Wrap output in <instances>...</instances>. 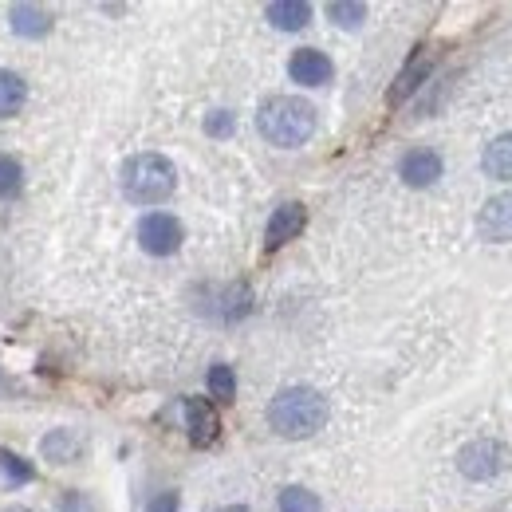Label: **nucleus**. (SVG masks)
<instances>
[{
  "label": "nucleus",
  "instance_id": "obj_1",
  "mask_svg": "<svg viewBox=\"0 0 512 512\" xmlns=\"http://www.w3.org/2000/svg\"><path fill=\"white\" fill-rule=\"evenodd\" d=\"M327 422V398L316 386H284L272 402H268V426L280 438H312Z\"/></svg>",
  "mask_w": 512,
  "mask_h": 512
},
{
  "label": "nucleus",
  "instance_id": "obj_2",
  "mask_svg": "<svg viewBox=\"0 0 512 512\" xmlns=\"http://www.w3.org/2000/svg\"><path fill=\"white\" fill-rule=\"evenodd\" d=\"M256 127L272 146H304L316 134V107L296 95H272L260 103Z\"/></svg>",
  "mask_w": 512,
  "mask_h": 512
},
{
  "label": "nucleus",
  "instance_id": "obj_3",
  "mask_svg": "<svg viewBox=\"0 0 512 512\" xmlns=\"http://www.w3.org/2000/svg\"><path fill=\"white\" fill-rule=\"evenodd\" d=\"M174 186H178V174L162 154H134L123 166V193L134 205H158L174 193Z\"/></svg>",
  "mask_w": 512,
  "mask_h": 512
},
{
  "label": "nucleus",
  "instance_id": "obj_4",
  "mask_svg": "<svg viewBox=\"0 0 512 512\" xmlns=\"http://www.w3.org/2000/svg\"><path fill=\"white\" fill-rule=\"evenodd\" d=\"M138 245L150 256H170L182 249V221L174 213H146L138 221Z\"/></svg>",
  "mask_w": 512,
  "mask_h": 512
},
{
  "label": "nucleus",
  "instance_id": "obj_5",
  "mask_svg": "<svg viewBox=\"0 0 512 512\" xmlns=\"http://www.w3.org/2000/svg\"><path fill=\"white\" fill-rule=\"evenodd\" d=\"M509 465V449L501 442H469V446L457 453V469L469 477V481H493L501 469Z\"/></svg>",
  "mask_w": 512,
  "mask_h": 512
},
{
  "label": "nucleus",
  "instance_id": "obj_6",
  "mask_svg": "<svg viewBox=\"0 0 512 512\" xmlns=\"http://www.w3.org/2000/svg\"><path fill=\"white\" fill-rule=\"evenodd\" d=\"M398 174H402V182L406 186H414V190H422V186H434L438 178H442V154H434V150H410L402 162H398Z\"/></svg>",
  "mask_w": 512,
  "mask_h": 512
},
{
  "label": "nucleus",
  "instance_id": "obj_7",
  "mask_svg": "<svg viewBox=\"0 0 512 512\" xmlns=\"http://www.w3.org/2000/svg\"><path fill=\"white\" fill-rule=\"evenodd\" d=\"M477 229L485 241H512V193H497L485 201Z\"/></svg>",
  "mask_w": 512,
  "mask_h": 512
},
{
  "label": "nucleus",
  "instance_id": "obj_8",
  "mask_svg": "<svg viewBox=\"0 0 512 512\" xmlns=\"http://www.w3.org/2000/svg\"><path fill=\"white\" fill-rule=\"evenodd\" d=\"M304 221H308V213H304V205L300 201H284L272 217H268V229H264V241H268V249H280V245H288L300 229H304Z\"/></svg>",
  "mask_w": 512,
  "mask_h": 512
},
{
  "label": "nucleus",
  "instance_id": "obj_9",
  "mask_svg": "<svg viewBox=\"0 0 512 512\" xmlns=\"http://www.w3.org/2000/svg\"><path fill=\"white\" fill-rule=\"evenodd\" d=\"M288 75L296 79V83H304V87H320L331 79V60L316 52V48H300L292 60H288Z\"/></svg>",
  "mask_w": 512,
  "mask_h": 512
},
{
  "label": "nucleus",
  "instance_id": "obj_10",
  "mask_svg": "<svg viewBox=\"0 0 512 512\" xmlns=\"http://www.w3.org/2000/svg\"><path fill=\"white\" fill-rule=\"evenodd\" d=\"M186 426H190V442L193 446H213L221 422H217V410L205 402V398H186Z\"/></svg>",
  "mask_w": 512,
  "mask_h": 512
},
{
  "label": "nucleus",
  "instance_id": "obj_11",
  "mask_svg": "<svg viewBox=\"0 0 512 512\" xmlns=\"http://www.w3.org/2000/svg\"><path fill=\"white\" fill-rule=\"evenodd\" d=\"M430 75V56H426V48H414V56L406 60V67L398 71V79H394V87H390V103H402V99H410L418 87H422V79Z\"/></svg>",
  "mask_w": 512,
  "mask_h": 512
},
{
  "label": "nucleus",
  "instance_id": "obj_12",
  "mask_svg": "<svg viewBox=\"0 0 512 512\" xmlns=\"http://www.w3.org/2000/svg\"><path fill=\"white\" fill-rule=\"evenodd\" d=\"M481 166H485V174H489V178L512 182V130L509 134H501V138H493V142L485 146Z\"/></svg>",
  "mask_w": 512,
  "mask_h": 512
},
{
  "label": "nucleus",
  "instance_id": "obj_13",
  "mask_svg": "<svg viewBox=\"0 0 512 512\" xmlns=\"http://www.w3.org/2000/svg\"><path fill=\"white\" fill-rule=\"evenodd\" d=\"M264 16H268L280 32H296V28H304V24L312 20V8H308L304 0H276V4L264 8Z\"/></svg>",
  "mask_w": 512,
  "mask_h": 512
},
{
  "label": "nucleus",
  "instance_id": "obj_14",
  "mask_svg": "<svg viewBox=\"0 0 512 512\" xmlns=\"http://www.w3.org/2000/svg\"><path fill=\"white\" fill-rule=\"evenodd\" d=\"M40 453H44L48 461H56V465H67V461H75V457L83 453V438H79L75 430H52V434L40 442Z\"/></svg>",
  "mask_w": 512,
  "mask_h": 512
},
{
  "label": "nucleus",
  "instance_id": "obj_15",
  "mask_svg": "<svg viewBox=\"0 0 512 512\" xmlns=\"http://www.w3.org/2000/svg\"><path fill=\"white\" fill-rule=\"evenodd\" d=\"M8 16H12V28L20 36H28V40H36V36H44L52 28V16L44 8H36V4H12Z\"/></svg>",
  "mask_w": 512,
  "mask_h": 512
},
{
  "label": "nucleus",
  "instance_id": "obj_16",
  "mask_svg": "<svg viewBox=\"0 0 512 512\" xmlns=\"http://www.w3.org/2000/svg\"><path fill=\"white\" fill-rule=\"evenodd\" d=\"M24 99H28L24 79H20L16 71H4V67H0V119H12V115L24 107Z\"/></svg>",
  "mask_w": 512,
  "mask_h": 512
},
{
  "label": "nucleus",
  "instance_id": "obj_17",
  "mask_svg": "<svg viewBox=\"0 0 512 512\" xmlns=\"http://www.w3.org/2000/svg\"><path fill=\"white\" fill-rule=\"evenodd\" d=\"M20 190H24V166L12 154H0V201L16 197Z\"/></svg>",
  "mask_w": 512,
  "mask_h": 512
},
{
  "label": "nucleus",
  "instance_id": "obj_18",
  "mask_svg": "<svg viewBox=\"0 0 512 512\" xmlns=\"http://www.w3.org/2000/svg\"><path fill=\"white\" fill-rule=\"evenodd\" d=\"M280 512H323V505H320V497H316V493H308V489L292 485V489H284V493H280Z\"/></svg>",
  "mask_w": 512,
  "mask_h": 512
},
{
  "label": "nucleus",
  "instance_id": "obj_19",
  "mask_svg": "<svg viewBox=\"0 0 512 512\" xmlns=\"http://www.w3.org/2000/svg\"><path fill=\"white\" fill-rule=\"evenodd\" d=\"M249 304H253V292L245 288V284H233L229 292H225V320H241V316H249Z\"/></svg>",
  "mask_w": 512,
  "mask_h": 512
},
{
  "label": "nucleus",
  "instance_id": "obj_20",
  "mask_svg": "<svg viewBox=\"0 0 512 512\" xmlns=\"http://www.w3.org/2000/svg\"><path fill=\"white\" fill-rule=\"evenodd\" d=\"M327 16H331L335 24H343V28H359V24H363V16H367V8H363V4L335 0V4H327Z\"/></svg>",
  "mask_w": 512,
  "mask_h": 512
},
{
  "label": "nucleus",
  "instance_id": "obj_21",
  "mask_svg": "<svg viewBox=\"0 0 512 512\" xmlns=\"http://www.w3.org/2000/svg\"><path fill=\"white\" fill-rule=\"evenodd\" d=\"M209 390H213V398L229 402V398H233V390H237V379H233V367L217 363V367L209 371Z\"/></svg>",
  "mask_w": 512,
  "mask_h": 512
},
{
  "label": "nucleus",
  "instance_id": "obj_22",
  "mask_svg": "<svg viewBox=\"0 0 512 512\" xmlns=\"http://www.w3.org/2000/svg\"><path fill=\"white\" fill-rule=\"evenodd\" d=\"M0 473H4L8 481H16V485H24V481H32V465H28L24 457H16V453H8V449H0Z\"/></svg>",
  "mask_w": 512,
  "mask_h": 512
},
{
  "label": "nucleus",
  "instance_id": "obj_23",
  "mask_svg": "<svg viewBox=\"0 0 512 512\" xmlns=\"http://www.w3.org/2000/svg\"><path fill=\"white\" fill-rule=\"evenodd\" d=\"M205 130L217 134V138H225V134L233 130V115H229V111H213V115L205 119Z\"/></svg>",
  "mask_w": 512,
  "mask_h": 512
},
{
  "label": "nucleus",
  "instance_id": "obj_24",
  "mask_svg": "<svg viewBox=\"0 0 512 512\" xmlns=\"http://www.w3.org/2000/svg\"><path fill=\"white\" fill-rule=\"evenodd\" d=\"M60 512H95V505H91V497H87V493H67Z\"/></svg>",
  "mask_w": 512,
  "mask_h": 512
},
{
  "label": "nucleus",
  "instance_id": "obj_25",
  "mask_svg": "<svg viewBox=\"0 0 512 512\" xmlns=\"http://www.w3.org/2000/svg\"><path fill=\"white\" fill-rule=\"evenodd\" d=\"M146 512H178V497H174V493H162V497L150 501V509Z\"/></svg>",
  "mask_w": 512,
  "mask_h": 512
},
{
  "label": "nucleus",
  "instance_id": "obj_26",
  "mask_svg": "<svg viewBox=\"0 0 512 512\" xmlns=\"http://www.w3.org/2000/svg\"><path fill=\"white\" fill-rule=\"evenodd\" d=\"M221 512H245V509H241V505H233V509H221Z\"/></svg>",
  "mask_w": 512,
  "mask_h": 512
},
{
  "label": "nucleus",
  "instance_id": "obj_27",
  "mask_svg": "<svg viewBox=\"0 0 512 512\" xmlns=\"http://www.w3.org/2000/svg\"><path fill=\"white\" fill-rule=\"evenodd\" d=\"M8 512H32V509H8Z\"/></svg>",
  "mask_w": 512,
  "mask_h": 512
}]
</instances>
